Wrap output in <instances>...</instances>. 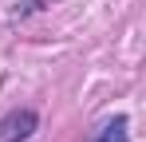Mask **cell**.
Segmentation results:
<instances>
[{
	"mask_svg": "<svg viewBox=\"0 0 146 142\" xmlns=\"http://www.w3.org/2000/svg\"><path fill=\"white\" fill-rule=\"evenodd\" d=\"M36 126H40V118H36V111H12V115L0 118V142H24L36 134Z\"/></svg>",
	"mask_w": 146,
	"mask_h": 142,
	"instance_id": "cell-1",
	"label": "cell"
},
{
	"mask_svg": "<svg viewBox=\"0 0 146 142\" xmlns=\"http://www.w3.org/2000/svg\"><path fill=\"white\" fill-rule=\"evenodd\" d=\"M126 126H130V122H126V115L111 118V122H107V126H103V130L95 134V142H130V134H126Z\"/></svg>",
	"mask_w": 146,
	"mask_h": 142,
	"instance_id": "cell-2",
	"label": "cell"
}]
</instances>
